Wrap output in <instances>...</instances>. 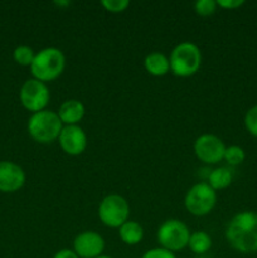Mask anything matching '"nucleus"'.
I'll return each mask as SVG.
<instances>
[{
    "mask_svg": "<svg viewBox=\"0 0 257 258\" xmlns=\"http://www.w3.org/2000/svg\"><path fill=\"white\" fill-rule=\"evenodd\" d=\"M141 258H176V256L174 252L168 251L163 247H156V248H151L146 251Z\"/></svg>",
    "mask_w": 257,
    "mask_h": 258,
    "instance_id": "23",
    "label": "nucleus"
},
{
    "mask_svg": "<svg viewBox=\"0 0 257 258\" xmlns=\"http://www.w3.org/2000/svg\"><path fill=\"white\" fill-rule=\"evenodd\" d=\"M226 148L227 146L224 145L222 139L213 134H203L198 136L193 146L197 158L208 165H214L223 160Z\"/></svg>",
    "mask_w": 257,
    "mask_h": 258,
    "instance_id": "9",
    "label": "nucleus"
},
{
    "mask_svg": "<svg viewBox=\"0 0 257 258\" xmlns=\"http://www.w3.org/2000/svg\"><path fill=\"white\" fill-rule=\"evenodd\" d=\"M66 68V57L60 49L48 47L35 54L30 64V73L33 78L40 82H52L57 80Z\"/></svg>",
    "mask_w": 257,
    "mask_h": 258,
    "instance_id": "2",
    "label": "nucleus"
},
{
    "mask_svg": "<svg viewBox=\"0 0 257 258\" xmlns=\"http://www.w3.org/2000/svg\"><path fill=\"white\" fill-rule=\"evenodd\" d=\"M244 126L252 136L257 138V105L249 108L244 115Z\"/></svg>",
    "mask_w": 257,
    "mask_h": 258,
    "instance_id": "21",
    "label": "nucleus"
},
{
    "mask_svg": "<svg viewBox=\"0 0 257 258\" xmlns=\"http://www.w3.org/2000/svg\"><path fill=\"white\" fill-rule=\"evenodd\" d=\"M28 134L34 141L39 144H50L58 140L63 123L57 112L50 110H43L40 112L32 113L28 120Z\"/></svg>",
    "mask_w": 257,
    "mask_h": 258,
    "instance_id": "3",
    "label": "nucleus"
},
{
    "mask_svg": "<svg viewBox=\"0 0 257 258\" xmlns=\"http://www.w3.org/2000/svg\"><path fill=\"white\" fill-rule=\"evenodd\" d=\"M34 50L30 47H28V45H19L13 52V59L15 60V63L23 66V67H28V66L30 67V64L34 60Z\"/></svg>",
    "mask_w": 257,
    "mask_h": 258,
    "instance_id": "18",
    "label": "nucleus"
},
{
    "mask_svg": "<svg viewBox=\"0 0 257 258\" xmlns=\"http://www.w3.org/2000/svg\"><path fill=\"white\" fill-rule=\"evenodd\" d=\"M101 5L110 13H122L130 5L128 0H103Z\"/></svg>",
    "mask_w": 257,
    "mask_h": 258,
    "instance_id": "22",
    "label": "nucleus"
},
{
    "mask_svg": "<svg viewBox=\"0 0 257 258\" xmlns=\"http://www.w3.org/2000/svg\"><path fill=\"white\" fill-rule=\"evenodd\" d=\"M188 247L194 254L207 253L212 247L211 236L204 231L193 232V233H190Z\"/></svg>",
    "mask_w": 257,
    "mask_h": 258,
    "instance_id": "17",
    "label": "nucleus"
},
{
    "mask_svg": "<svg viewBox=\"0 0 257 258\" xmlns=\"http://www.w3.org/2000/svg\"><path fill=\"white\" fill-rule=\"evenodd\" d=\"M170 72L178 77H190L196 75L202 64V52L191 42L179 43L170 53Z\"/></svg>",
    "mask_w": 257,
    "mask_h": 258,
    "instance_id": "4",
    "label": "nucleus"
},
{
    "mask_svg": "<svg viewBox=\"0 0 257 258\" xmlns=\"http://www.w3.org/2000/svg\"><path fill=\"white\" fill-rule=\"evenodd\" d=\"M98 218L110 228H120L128 221L130 206L128 202L118 194H108L98 206Z\"/></svg>",
    "mask_w": 257,
    "mask_h": 258,
    "instance_id": "5",
    "label": "nucleus"
},
{
    "mask_svg": "<svg viewBox=\"0 0 257 258\" xmlns=\"http://www.w3.org/2000/svg\"><path fill=\"white\" fill-rule=\"evenodd\" d=\"M105 249V239L93 231H85L73 239V251L78 258H96Z\"/></svg>",
    "mask_w": 257,
    "mask_h": 258,
    "instance_id": "10",
    "label": "nucleus"
},
{
    "mask_svg": "<svg viewBox=\"0 0 257 258\" xmlns=\"http://www.w3.org/2000/svg\"><path fill=\"white\" fill-rule=\"evenodd\" d=\"M85 106L78 100H68L60 105L58 110V116L62 121L63 126L78 125L85 117Z\"/></svg>",
    "mask_w": 257,
    "mask_h": 258,
    "instance_id": "13",
    "label": "nucleus"
},
{
    "mask_svg": "<svg viewBox=\"0 0 257 258\" xmlns=\"http://www.w3.org/2000/svg\"><path fill=\"white\" fill-rule=\"evenodd\" d=\"M243 4V0H218V2H217V5H218L219 8H223V9L227 10L237 9V8L242 7Z\"/></svg>",
    "mask_w": 257,
    "mask_h": 258,
    "instance_id": "24",
    "label": "nucleus"
},
{
    "mask_svg": "<svg viewBox=\"0 0 257 258\" xmlns=\"http://www.w3.org/2000/svg\"><path fill=\"white\" fill-rule=\"evenodd\" d=\"M96 258H112V257L106 256V254H101V256H98V257H96Z\"/></svg>",
    "mask_w": 257,
    "mask_h": 258,
    "instance_id": "27",
    "label": "nucleus"
},
{
    "mask_svg": "<svg viewBox=\"0 0 257 258\" xmlns=\"http://www.w3.org/2000/svg\"><path fill=\"white\" fill-rule=\"evenodd\" d=\"M223 159L227 161V164H229L231 166L241 165L244 161V159H246V153H244V150L241 146L231 145L228 146V148H226Z\"/></svg>",
    "mask_w": 257,
    "mask_h": 258,
    "instance_id": "19",
    "label": "nucleus"
},
{
    "mask_svg": "<svg viewBox=\"0 0 257 258\" xmlns=\"http://www.w3.org/2000/svg\"><path fill=\"white\" fill-rule=\"evenodd\" d=\"M158 242L163 248L171 252H179L188 247L190 229L179 219H168L158 229Z\"/></svg>",
    "mask_w": 257,
    "mask_h": 258,
    "instance_id": "6",
    "label": "nucleus"
},
{
    "mask_svg": "<svg viewBox=\"0 0 257 258\" xmlns=\"http://www.w3.org/2000/svg\"><path fill=\"white\" fill-rule=\"evenodd\" d=\"M217 2L216 0H198L194 4V10L197 14L202 15V17H208L212 15L217 10Z\"/></svg>",
    "mask_w": 257,
    "mask_h": 258,
    "instance_id": "20",
    "label": "nucleus"
},
{
    "mask_svg": "<svg viewBox=\"0 0 257 258\" xmlns=\"http://www.w3.org/2000/svg\"><path fill=\"white\" fill-rule=\"evenodd\" d=\"M55 5H70V2H55Z\"/></svg>",
    "mask_w": 257,
    "mask_h": 258,
    "instance_id": "26",
    "label": "nucleus"
},
{
    "mask_svg": "<svg viewBox=\"0 0 257 258\" xmlns=\"http://www.w3.org/2000/svg\"><path fill=\"white\" fill-rule=\"evenodd\" d=\"M144 67L149 75L161 77L170 71V62H169V58L163 53L153 52L145 57Z\"/></svg>",
    "mask_w": 257,
    "mask_h": 258,
    "instance_id": "14",
    "label": "nucleus"
},
{
    "mask_svg": "<svg viewBox=\"0 0 257 258\" xmlns=\"http://www.w3.org/2000/svg\"><path fill=\"white\" fill-rule=\"evenodd\" d=\"M53 258H78L76 252L73 249H68V248H63L60 251H58L57 253L53 256Z\"/></svg>",
    "mask_w": 257,
    "mask_h": 258,
    "instance_id": "25",
    "label": "nucleus"
},
{
    "mask_svg": "<svg viewBox=\"0 0 257 258\" xmlns=\"http://www.w3.org/2000/svg\"><path fill=\"white\" fill-rule=\"evenodd\" d=\"M226 239L229 246L239 253L257 252V213L244 211L237 213L226 228Z\"/></svg>",
    "mask_w": 257,
    "mask_h": 258,
    "instance_id": "1",
    "label": "nucleus"
},
{
    "mask_svg": "<svg viewBox=\"0 0 257 258\" xmlns=\"http://www.w3.org/2000/svg\"><path fill=\"white\" fill-rule=\"evenodd\" d=\"M217 203V191L208 183H197L186 191L184 206L186 211L197 217H203L211 213Z\"/></svg>",
    "mask_w": 257,
    "mask_h": 258,
    "instance_id": "7",
    "label": "nucleus"
},
{
    "mask_svg": "<svg viewBox=\"0 0 257 258\" xmlns=\"http://www.w3.org/2000/svg\"><path fill=\"white\" fill-rule=\"evenodd\" d=\"M60 149L71 156L81 155L87 148V135L78 125L63 126L58 138Z\"/></svg>",
    "mask_w": 257,
    "mask_h": 258,
    "instance_id": "12",
    "label": "nucleus"
},
{
    "mask_svg": "<svg viewBox=\"0 0 257 258\" xmlns=\"http://www.w3.org/2000/svg\"><path fill=\"white\" fill-rule=\"evenodd\" d=\"M118 236L125 244L135 246L143 241L144 229L138 222L127 221L118 228Z\"/></svg>",
    "mask_w": 257,
    "mask_h": 258,
    "instance_id": "15",
    "label": "nucleus"
},
{
    "mask_svg": "<svg viewBox=\"0 0 257 258\" xmlns=\"http://www.w3.org/2000/svg\"><path fill=\"white\" fill-rule=\"evenodd\" d=\"M19 100L23 107L32 113L45 110L50 100V92L47 83L35 78L27 80L19 91Z\"/></svg>",
    "mask_w": 257,
    "mask_h": 258,
    "instance_id": "8",
    "label": "nucleus"
},
{
    "mask_svg": "<svg viewBox=\"0 0 257 258\" xmlns=\"http://www.w3.org/2000/svg\"><path fill=\"white\" fill-rule=\"evenodd\" d=\"M24 170L13 161H0V193H17L25 184Z\"/></svg>",
    "mask_w": 257,
    "mask_h": 258,
    "instance_id": "11",
    "label": "nucleus"
},
{
    "mask_svg": "<svg viewBox=\"0 0 257 258\" xmlns=\"http://www.w3.org/2000/svg\"><path fill=\"white\" fill-rule=\"evenodd\" d=\"M232 180H233L232 171L228 168H224V166L213 169L208 174V185L216 191L228 188L232 184Z\"/></svg>",
    "mask_w": 257,
    "mask_h": 258,
    "instance_id": "16",
    "label": "nucleus"
}]
</instances>
